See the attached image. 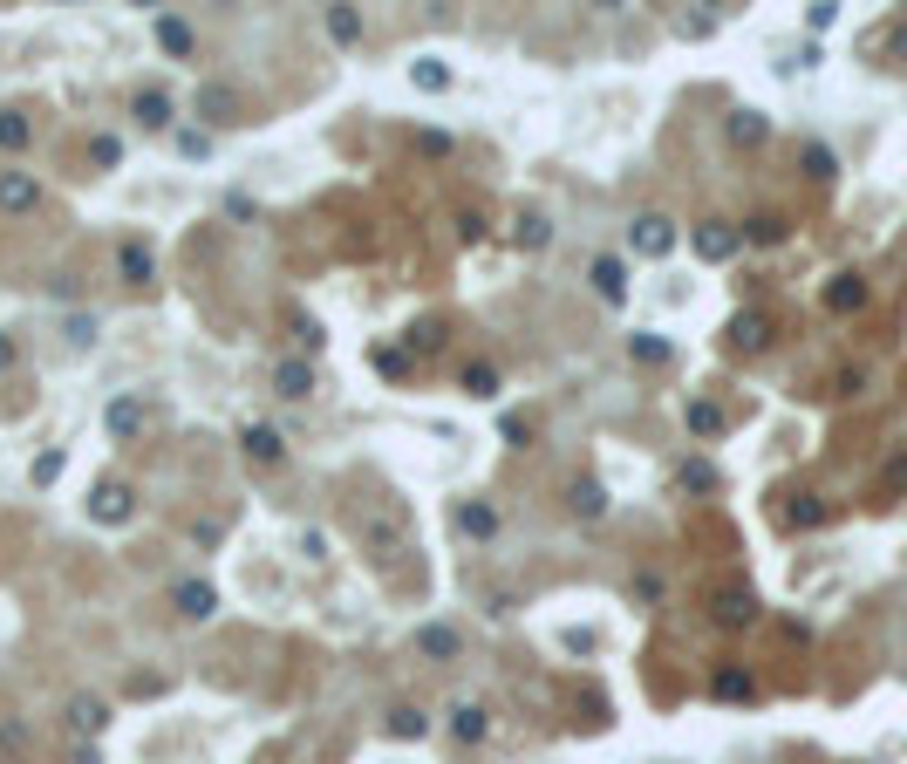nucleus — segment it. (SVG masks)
<instances>
[{"label":"nucleus","mask_w":907,"mask_h":764,"mask_svg":"<svg viewBox=\"0 0 907 764\" xmlns=\"http://www.w3.org/2000/svg\"><path fill=\"white\" fill-rule=\"evenodd\" d=\"M717 621L723 628H744V621H757V601L744 594V587H723L717 594Z\"/></svg>","instance_id":"nucleus-1"},{"label":"nucleus","mask_w":907,"mask_h":764,"mask_svg":"<svg viewBox=\"0 0 907 764\" xmlns=\"http://www.w3.org/2000/svg\"><path fill=\"white\" fill-rule=\"evenodd\" d=\"M246 451H253V458H266V464H280V458H287V451H280V437H273V430H260V423L246 430Z\"/></svg>","instance_id":"nucleus-14"},{"label":"nucleus","mask_w":907,"mask_h":764,"mask_svg":"<svg viewBox=\"0 0 907 764\" xmlns=\"http://www.w3.org/2000/svg\"><path fill=\"white\" fill-rule=\"evenodd\" d=\"M123 280H137V287L151 280V260H144V246H123Z\"/></svg>","instance_id":"nucleus-17"},{"label":"nucleus","mask_w":907,"mask_h":764,"mask_svg":"<svg viewBox=\"0 0 907 764\" xmlns=\"http://www.w3.org/2000/svg\"><path fill=\"white\" fill-rule=\"evenodd\" d=\"M212 608H219V594H212V587H198V580H185V587H178V614H185V621H205Z\"/></svg>","instance_id":"nucleus-4"},{"label":"nucleus","mask_w":907,"mask_h":764,"mask_svg":"<svg viewBox=\"0 0 907 764\" xmlns=\"http://www.w3.org/2000/svg\"><path fill=\"white\" fill-rule=\"evenodd\" d=\"M389 730H396V737H423V717H416V710H396Z\"/></svg>","instance_id":"nucleus-23"},{"label":"nucleus","mask_w":907,"mask_h":764,"mask_svg":"<svg viewBox=\"0 0 907 764\" xmlns=\"http://www.w3.org/2000/svg\"><path fill=\"white\" fill-rule=\"evenodd\" d=\"M96 519H130V485H96Z\"/></svg>","instance_id":"nucleus-8"},{"label":"nucleus","mask_w":907,"mask_h":764,"mask_svg":"<svg viewBox=\"0 0 907 764\" xmlns=\"http://www.w3.org/2000/svg\"><path fill=\"white\" fill-rule=\"evenodd\" d=\"M696 253H703V260H730V253H737V232L730 226H703L696 232Z\"/></svg>","instance_id":"nucleus-5"},{"label":"nucleus","mask_w":907,"mask_h":764,"mask_svg":"<svg viewBox=\"0 0 907 764\" xmlns=\"http://www.w3.org/2000/svg\"><path fill=\"white\" fill-rule=\"evenodd\" d=\"M137 116H144V123H164V116H171V103H164V96H144V103H137Z\"/></svg>","instance_id":"nucleus-25"},{"label":"nucleus","mask_w":907,"mask_h":764,"mask_svg":"<svg viewBox=\"0 0 907 764\" xmlns=\"http://www.w3.org/2000/svg\"><path fill=\"white\" fill-rule=\"evenodd\" d=\"M717 696H751V676H744V669H717Z\"/></svg>","instance_id":"nucleus-16"},{"label":"nucleus","mask_w":907,"mask_h":764,"mask_svg":"<svg viewBox=\"0 0 907 764\" xmlns=\"http://www.w3.org/2000/svg\"><path fill=\"white\" fill-rule=\"evenodd\" d=\"M485 730H492V717H485L478 703H457V717H451V737H457V744H478Z\"/></svg>","instance_id":"nucleus-3"},{"label":"nucleus","mask_w":907,"mask_h":764,"mask_svg":"<svg viewBox=\"0 0 907 764\" xmlns=\"http://www.w3.org/2000/svg\"><path fill=\"white\" fill-rule=\"evenodd\" d=\"M689 430H703V437H717V430H723V410H710V403H689Z\"/></svg>","instance_id":"nucleus-15"},{"label":"nucleus","mask_w":907,"mask_h":764,"mask_svg":"<svg viewBox=\"0 0 907 764\" xmlns=\"http://www.w3.org/2000/svg\"><path fill=\"white\" fill-rule=\"evenodd\" d=\"M457 526H464L471 539H492V533H498V512H492V505H464V512H457Z\"/></svg>","instance_id":"nucleus-9"},{"label":"nucleus","mask_w":907,"mask_h":764,"mask_svg":"<svg viewBox=\"0 0 907 764\" xmlns=\"http://www.w3.org/2000/svg\"><path fill=\"white\" fill-rule=\"evenodd\" d=\"M423 649H430V655H451L457 635H451V628H430V635H423Z\"/></svg>","instance_id":"nucleus-24"},{"label":"nucleus","mask_w":907,"mask_h":764,"mask_svg":"<svg viewBox=\"0 0 907 764\" xmlns=\"http://www.w3.org/2000/svg\"><path fill=\"white\" fill-rule=\"evenodd\" d=\"M832 307H860V280H839V287H826Z\"/></svg>","instance_id":"nucleus-22"},{"label":"nucleus","mask_w":907,"mask_h":764,"mask_svg":"<svg viewBox=\"0 0 907 764\" xmlns=\"http://www.w3.org/2000/svg\"><path fill=\"white\" fill-rule=\"evenodd\" d=\"M69 724H76L82 737H96V730L110 724V710H103V703H96V696H76V703H69Z\"/></svg>","instance_id":"nucleus-6"},{"label":"nucleus","mask_w":907,"mask_h":764,"mask_svg":"<svg viewBox=\"0 0 907 764\" xmlns=\"http://www.w3.org/2000/svg\"><path fill=\"white\" fill-rule=\"evenodd\" d=\"M628 239H635V253H648V260H655V253H669V239H676V232H669V219H635V232H628Z\"/></svg>","instance_id":"nucleus-2"},{"label":"nucleus","mask_w":907,"mask_h":764,"mask_svg":"<svg viewBox=\"0 0 907 764\" xmlns=\"http://www.w3.org/2000/svg\"><path fill=\"white\" fill-rule=\"evenodd\" d=\"M35 198H41V191H35V178H14V171L0 178V205H7V212H28Z\"/></svg>","instance_id":"nucleus-7"},{"label":"nucleus","mask_w":907,"mask_h":764,"mask_svg":"<svg viewBox=\"0 0 907 764\" xmlns=\"http://www.w3.org/2000/svg\"><path fill=\"white\" fill-rule=\"evenodd\" d=\"M464 389H471V396H492V389H498V369H464Z\"/></svg>","instance_id":"nucleus-21"},{"label":"nucleus","mask_w":907,"mask_h":764,"mask_svg":"<svg viewBox=\"0 0 907 764\" xmlns=\"http://www.w3.org/2000/svg\"><path fill=\"white\" fill-rule=\"evenodd\" d=\"M805 171H812V178H832V151L826 144H805Z\"/></svg>","instance_id":"nucleus-20"},{"label":"nucleus","mask_w":907,"mask_h":764,"mask_svg":"<svg viewBox=\"0 0 907 764\" xmlns=\"http://www.w3.org/2000/svg\"><path fill=\"white\" fill-rule=\"evenodd\" d=\"M157 41H164V48H178V55H185V48H191V28H185V21H157Z\"/></svg>","instance_id":"nucleus-18"},{"label":"nucleus","mask_w":907,"mask_h":764,"mask_svg":"<svg viewBox=\"0 0 907 764\" xmlns=\"http://www.w3.org/2000/svg\"><path fill=\"white\" fill-rule=\"evenodd\" d=\"M730 144H744V151H751V144H764V116L737 110V116H730Z\"/></svg>","instance_id":"nucleus-11"},{"label":"nucleus","mask_w":907,"mask_h":764,"mask_svg":"<svg viewBox=\"0 0 907 764\" xmlns=\"http://www.w3.org/2000/svg\"><path fill=\"white\" fill-rule=\"evenodd\" d=\"M573 512H580V519H601V512H607V492L580 478V485H573Z\"/></svg>","instance_id":"nucleus-12"},{"label":"nucleus","mask_w":907,"mask_h":764,"mask_svg":"<svg viewBox=\"0 0 907 764\" xmlns=\"http://www.w3.org/2000/svg\"><path fill=\"white\" fill-rule=\"evenodd\" d=\"M594 280H601V301H628V280H621V267H614V260H594Z\"/></svg>","instance_id":"nucleus-10"},{"label":"nucleus","mask_w":907,"mask_h":764,"mask_svg":"<svg viewBox=\"0 0 907 764\" xmlns=\"http://www.w3.org/2000/svg\"><path fill=\"white\" fill-rule=\"evenodd\" d=\"M314 389V369L307 362H280V396H307Z\"/></svg>","instance_id":"nucleus-13"},{"label":"nucleus","mask_w":907,"mask_h":764,"mask_svg":"<svg viewBox=\"0 0 907 764\" xmlns=\"http://www.w3.org/2000/svg\"><path fill=\"white\" fill-rule=\"evenodd\" d=\"M0 144L21 151V144H28V123H21V116H0Z\"/></svg>","instance_id":"nucleus-19"}]
</instances>
